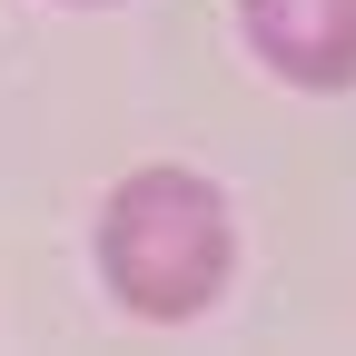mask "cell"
<instances>
[{
  "label": "cell",
  "instance_id": "6da1fadb",
  "mask_svg": "<svg viewBox=\"0 0 356 356\" xmlns=\"http://www.w3.org/2000/svg\"><path fill=\"white\" fill-rule=\"evenodd\" d=\"M99 267L139 317H159V327L198 317L218 297V277H228V208H218V188L188 168H139L99 218Z\"/></svg>",
  "mask_w": 356,
  "mask_h": 356
},
{
  "label": "cell",
  "instance_id": "7a4b0ae2",
  "mask_svg": "<svg viewBox=\"0 0 356 356\" xmlns=\"http://www.w3.org/2000/svg\"><path fill=\"white\" fill-rule=\"evenodd\" d=\"M248 40L297 89H356V0H248Z\"/></svg>",
  "mask_w": 356,
  "mask_h": 356
}]
</instances>
